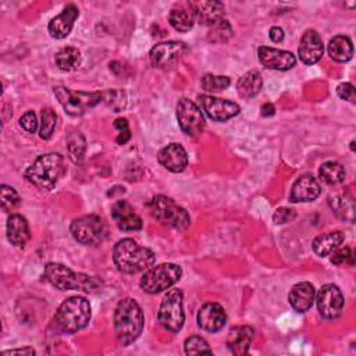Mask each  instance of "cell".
Here are the masks:
<instances>
[{"label":"cell","instance_id":"cell-1","mask_svg":"<svg viewBox=\"0 0 356 356\" xmlns=\"http://www.w3.org/2000/svg\"><path fill=\"white\" fill-rule=\"evenodd\" d=\"M113 261L121 273L136 274L150 268L156 261V254L152 249L140 246L136 241L124 238L114 245Z\"/></svg>","mask_w":356,"mask_h":356},{"label":"cell","instance_id":"cell-2","mask_svg":"<svg viewBox=\"0 0 356 356\" xmlns=\"http://www.w3.org/2000/svg\"><path fill=\"white\" fill-rule=\"evenodd\" d=\"M145 317L140 306L132 298H124L114 310V331L122 346L135 342L142 334Z\"/></svg>","mask_w":356,"mask_h":356},{"label":"cell","instance_id":"cell-3","mask_svg":"<svg viewBox=\"0 0 356 356\" xmlns=\"http://www.w3.org/2000/svg\"><path fill=\"white\" fill-rule=\"evenodd\" d=\"M90 316L89 300L82 296H71L58 306L51 327L58 334H74L88 325Z\"/></svg>","mask_w":356,"mask_h":356},{"label":"cell","instance_id":"cell-4","mask_svg":"<svg viewBox=\"0 0 356 356\" xmlns=\"http://www.w3.org/2000/svg\"><path fill=\"white\" fill-rule=\"evenodd\" d=\"M65 172L64 157L58 153L40 154L25 171V178L42 191H51Z\"/></svg>","mask_w":356,"mask_h":356},{"label":"cell","instance_id":"cell-5","mask_svg":"<svg viewBox=\"0 0 356 356\" xmlns=\"http://www.w3.org/2000/svg\"><path fill=\"white\" fill-rule=\"evenodd\" d=\"M43 274L44 278L60 291H79L90 293L97 289V282L93 277L76 273L61 263H47Z\"/></svg>","mask_w":356,"mask_h":356},{"label":"cell","instance_id":"cell-6","mask_svg":"<svg viewBox=\"0 0 356 356\" xmlns=\"http://www.w3.org/2000/svg\"><path fill=\"white\" fill-rule=\"evenodd\" d=\"M150 214L163 225L177 231H184L191 225L189 213L175 203L174 199L157 195L149 202Z\"/></svg>","mask_w":356,"mask_h":356},{"label":"cell","instance_id":"cell-7","mask_svg":"<svg viewBox=\"0 0 356 356\" xmlns=\"http://www.w3.org/2000/svg\"><path fill=\"white\" fill-rule=\"evenodd\" d=\"M181 275L182 270L178 264L161 263L147 268L143 273L139 285L146 293L156 295L171 288L175 282L181 280Z\"/></svg>","mask_w":356,"mask_h":356},{"label":"cell","instance_id":"cell-8","mask_svg":"<svg viewBox=\"0 0 356 356\" xmlns=\"http://www.w3.org/2000/svg\"><path fill=\"white\" fill-rule=\"evenodd\" d=\"M54 95L64 111L72 117L85 114L89 108L97 106L103 100V93L100 92L71 90L61 85L54 86Z\"/></svg>","mask_w":356,"mask_h":356},{"label":"cell","instance_id":"cell-9","mask_svg":"<svg viewBox=\"0 0 356 356\" xmlns=\"http://www.w3.org/2000/svg\"><path fill=\"white\" fill-rule=\"evenodd\" d=\"M182 305L184 293L181 289L172 288L164 295L157 313V320L163 328L170 332L181 331L185 321Z\"/></svg>","mask_w":356,"mask_h":356},{"label":"cell","instance_id":"cell-10","mask_svg":"<svg viewBox=\"0 0 356 356\" xmlns=\"http://www.w3.org/2000/svg\"><path fill=\"white\" fill-rule=\"evenodd\" d=\"M74 239L86 246H97L106 238V227L97 214H85L72 220L70 225Z\"/></svg>","mask_w":356,"mask_h":356},{"label":"cell","instance_id":"cell-11","mask_svg":"<svg viewBox=\"0 0 356 356\" xmlns=\"http://www.w3.org/2000/svg\"><path fill=\"white\" fill-rule=\"evenodd\" d=\"M188 53V46L184 42L168 40L152 47L149 53L150 64L154 68L170 70L174 68Z\"/></svg>","mask_w":356,"mask_h":356},{"label":"cell","instance_id":"cell-12","mask_svg":"<svg viewBox=\"0 0 356 356\" xmlns=\"http://www.w3.org/2000/svg\"><path fill=\"white\" fill-rule=\"evenodd\" d=\"M177 120L181 131L188 136H197L204 129V117L200 107L186 97H182L177 104Z\"/></svg>","mask_w":356,"mask_h":356},{"label":"cell","instance_id":"cell-13","mask_svg":"<svg viewBox=\"0 0 356 356\" xmlns=\"http://www.w3.org/2000/svg\"><path fill=\"white\" fill-rule=\"evenodd\" d=\"M314 298H316L317 309L321 317L327 320H334L341 314L343 309V296L338 285L335 284L323 285Z\"/></svg>","mask_w":356,"mask_h":356},{"label":"cell","instance_id":"cell-14","mask_svg":"<svg viewBox=\"0 0 356 356\" xmlns=\"http://www.w3.org/2000/svg\"><path fill=\"white\" fill-rule=\"evenodd\" d=\"M200 108L213 121H227L239 113V106L231 100L220 99L211 95H199L197 97Z\"/></svg>","mask_w":356,"mask_h":356},{"label":"cell","instance_id":"cell-15","mask_svg":"<svg viewBox=\"0 0 356 356\" xmlns=\"http://www.w3.org/2000/svg\"><path fill=\"white\" fill-rule=\"evenodd\" d=\"M324 54V44L320 33L316 29H306L300 38L298 56L303 64L312 65L320 61Z\"/></svg>","mask_w":356,"mask_h":356},{"label":"cell","instance_id":"cell-16","mask_svg":"<svg viewBox=\"0 0 356 356\" xmlns=\"http://www.w3.org/2000/svg\"><path fill=\"white\" fill-rule=\"evenodd\" d=\"M257 57L261 65L270 70L288 71L293 68L296 64V57L291 51L270 47V46H259Z\"/></svg>","mask_w":356,"mask_h":356},{"label":"cell","instance_id":"cell-17","mask_svg":"<svg viewBox=\"0 0 356 356\" xmlns=\"http://www.w3.org/2000/svg\"><path fill=\"white\" fill-rule=\"evenodd\" d=\"M197 325L207 332H217L222 330L227 323V314L224 307L216 302L204 303L197 312Z\"/></svg>","mask_w":356,"mask_h":356},{"label":"cell","instance_id":"cell-18","mask_svg":"<svg viewBox=\"0 0 356 356\" xmlns=\"http://www.w3.org/2000/svg\"><path fill=\"white\" fill-rule=\"evenodd\" d=\"M321 193V186L318 181L310 175V174H303L291 186V193H289V202L292 203H306V202H313L316 200Z\"/></svg>","mask_w":356,"mask_h":356},{"label":"cell","instance_id":"cell-19","mask_svg":"<svg viewBox=\"0 0 356 356\" xmlns=\"http://www.w3.org/2000/svg\"><path fill=\"white\" fill-rule=\"evenodd\" d=\"M111 217L121 231H138L142 228V218L127 200H117L113 204Z\"/></svg>","mask_w":356,"mask_h":356},{"label":"cell","instance_id":"cell-20","mask_svg":"<svg viewBox=\"0 0 356 356\" xmlns=\"http://www.w3.org/2000/svg\"><path fill=\"white\" fill-rule=\"evenodd\" d=\"M189 10L202 25L211 26L222 19L224 4L220 1H191Z\"/></svg>","mask_w":356,"mask_h":356},{"label":"cell","instance_id":"cell-21","mask_svg":"<svg viewBox=\"0 0 356 356\" xmlns=\"http://www.w3.org/2000/svg\"><path fill=\"white\" fill-rule=\"evenodd\" d=\"M79 11L75 4H67L64 10L50 19L47 31L54 39H64L70 35L75 19L78 18Z\"/></svg>","mask_w":356,"mask_h":356},{"label":"cell","instance_id":"cell-22","mask_svg":"<svg viewBox=\"0 0 356 356\" xmlns=\"http://www.w3.org/2000/svg\"><path fill=\"white\" fill-rule=\"evenodd\" d=\"M157 160L165 170L171 172H181L188 165L186 150L179 143H170L160 149Z\"/></svg>","mask_w":356,"mask_h":356},{"label":"cell","instance_id":"cell-23","mask_svg":"<svg viewBox=\"0 0 356 356\" xmlns=\"http://www.w3.org/2000/svg\"><path fill=\"white\" fill-rule=\"evenodd\" d=\"M314 296L316 291L313 284L309 281H300L291 288L288 293V300L293 310H296L298 313H305L313 306Z\"/></svg>","mask_w":356,"mask_h":356},{"label":"cell","instance_id":"cell-24","mask_svg":"<svg viewBox=\"0 0 356 356\" xmlns=\"http://www.w3.org/2000/svg\"><path fill=\"white\" fill-rule=\"evenodd\" d=\"M254 330L249 325H235L229 330L227 337V346L231 353L236 356L246 355L253 341Z\"/></svg>","mask_w":356,"mask_h":356},{"label":"cell","instance_id":"cell-25","mask_svg":"<svg viewBox=\"0 0 356 356\" xmlns=\"http://www.w3.org/2000/svg\"><path fill=\"white\" fill-rule=\"evenodd\" d=\"M6 232H7V239L11 242V245L17 248H24L31 238L29 224L26 218L21 214H11L8 217Z\"/></svg>","mask_w":356,"mask_h":356},{"label":"cell","instance_id":"cell-26","mask_svg":"<svg viewBox=\"0 0 356 356\" xmlns=\"http://www.w3.org/2000/svg\"><path fill=\"white\" fill-rule=\"evenodd\" d=\"M343 239H345V235L342 231H330V232L317 235L312 243V248L317 256L324 257L332 253L337 248H339Z\"/></svg>","mask_w":356,"mask_h":356},{"label":"cell","instance_id":"cell-27","mask_svg":"<svg viewBox=\"0 0 356 356\" xmlns=\"http://www.w3.org/2000/svg\"><path fill=\"white\" fill-rule=\"evenodd\" d=\"M328 56L337 63H346L353 56L352 40L345 35H335L328 42Z\"/></svg>","mask_w":356,"mask_h":356},{"label":"cell","instance_id":"cell-28","mask_svg":"<svg viewBox=\"0 0 356 356\" xmlns=\"http://www.w3.org/2000/svg\"><path fill=\"white\" fill-rule=\"evenodd\" d=\"M263 86L261 74L257 70H250L243 74L236 82V92L242 99L254 97Z\"/></svg>","mask_w":356,"mask_h":356},{"label":"cell","instance_id":"cell-29","mask_svg":"<svg viewBox=\"0 0 356 356\" xmlns=\"http://www.w3.org/2000/svg\"><path fill=\"white\" fill-rule=\"evenodd\" d=\"M54 63L61 71H74L81 64V51L76 47L65 46L56 53Z\"/></svg>","mask_w":356,"mask_h":356},{"label":"cell","instance_id":"cell-30","mask_svg":"<svg viewBox=\"0 0 356 356\" xmlns=\"http://www.w3.org/2000/svg\"><path fill=\"white\" fill-rule=\"evenodd\" d=\"M328 204L331 210L342 220L353 221L355 216V203L352 197H348L346 195H331L328 197Z\"/></svg>","mask_w":356,"mask_h":356},{"label":"cell","instance_id":"cell-31","mask_svg":"<svg viewBox=\"0 0 356 356\" xmlns=\"http://www.w3.org/2000/svg\"><path fill=\"white\" fill-rule=\"evenodd\" d=\"M168 22L175 31L188 32L192 29L195 18L189 10H186L182 6H177V7L171 8V11L168 14Z\"/></svg>","mask_w":356,"mask_h":356},{"label":"cell","instance_id":"cell-32","mask_svg":"<svg viewBox=\"0 0 356 356\" xmlns=\"http://www.w3.org/2000/svg\"><path fill=\"white\" fill-rule=\"evenodd\" d=\"M345 168L338 161H325L318 168V177L328 185H338L345 181Z\"/></svg>","mask_w":356,"mask_h":356},{"label":"cell","instance_id":"cell-33","mask_svg":"<svg viewBox=\"0 0 356 356\" xmlns=\"http://www.w3.org/2000/svg\"><path fill=\"white\" fill-rule=\"evenodd\" d=\"M86 150V139L79 131H71L67 135V152L72 163L78 164L83 160Z\"/></svg>","mask_w":356,"mask_h":356},{"label":"cell","instance_id":"cell-34","mask_svg":"<svg viewBox=\"0 0 356 356\" xmlns=\"http://www.w3.org/2000/svg\"><path fill=\"white\" fill-rule=\"evenodd\" d=\"M57 114L53 108L46 107L40 111V122H39V136L44 140L50 139L57 127Z\"/></svg>","mask_w":356,"mask_h":356},{"label":"cell","instance_id":"cell-35","mask_svg":"<svg viewBox=\"0 0 356 356\" xmlns=\"http://www.w3.org/2000/svg\"><path fill=\"white\" fill-rule=\"evenodd\" d=\"M232 26L228 21L221 19L210 26L207 32V40L211 43H225L232 36Z\"/></svg>","mask_w":356,"mask_h":356},{"label":"cell","instance_id":"cell-36","mask_svg":"<svg viewBox=\"0 0 356 356\" xmlns=\"http://www.w3.org/2000/svg\"><path fill=\"white\" fill-rule=\"evenodd\" d=\"M231 81L225 75H214V74H206L203 75L200 85L206 92H218L225 90L229 86Z\"/></svg>","mask_w":356,"mask_h":356},{"label":"cell","instance_id":"cell-37","mask_svg":"<svg viewBox=\"0 0 356 356\" xmlns=\"http://www.w3.org/2000/svg\"><path fill=\"white\" fill-rule=\"evenodd\" d=\"M184 350L186 355H200V353H211V349L209 348L204 338L199 335H192L185 339L184 342Z\"/></svg>","mask_w":356,"mask_h":356},{"label":"cell","instance_id":"cell-38","mask_svg":"<svg viewBox=\"0 0 356 356\" xmlns=\"http://www.w3.org/2000/svg\"><path fill=\"white\" fill-rule=\"evenodd\" d=\"M0 192H1V209L4 211L10 213L11 210H14L15 207L19 206L21 197L14 188L3 184L0 188Z\"/></svg>","mask_w":356,"mask_h":356},{"label":"cell","instance_id":"cell-39","mask_svg":"<svg viewBox=\"0 0 356 356\" xmlns=\"http://www.w3.org/2000/svg\"><path fill=\"white\" fill-rule=\"evenodd\" d=\"M114 128L118 129V135L115 138L117 143L118 145H125L131 139V129H129L127 118H122V117L117 118L114 121Z\"/></svg>","mask_w":356,"mask_h":356},{"label":"cell","instance_id":"cell-40","mask_svg":"<svg viewBox=\"0 0 356 356\" xmlns=\"http://www.w3.org/2000/svg\"><path fill=\"white\" fill-rule=\"evenodd\" d=\"M296 217V211L289 207H278L273 214V221L275 224H286Z\"/></svg>","mask_w":356,"mask_h":356},{"label":"cell","instance_id":"cell-41","mask_svg":"<svg viewBox=\"0 0 356 356\" xmlns=\"http://www.w3.org/2000/svg\"><path fill=\"white\" fill-rule=\"evenodd\" d=\"M19 127L25 129L28 134H35L38 129V120L36 114L33 111H26L21 118H19Z\"/></svg>","mask_w":356,"mask_h":356},{"label":"cell","instance_id":"cell-42","mask_svg":"<svg viewBox=\"0 0 356 356\" xmlns=\"http://www.w3.org/2000/svg\"><path fill=\"white\" fill-rule=\"evenodd\" d=\"M352 250L350 248L345 246V248H337L331 256V263L332 264H337V266H341L343 263H348L350 261L352 263Z\"/></svg>","mask_w":356,"mask_h":356},{"label":"cell","instance_id":"cell-43","mask_svg":"<svg viewBox=\"0 0 356 356\" xmlns=\"http://www.w3.org/2000/svg\"><path fill=\"white\" fill-rule=\"evenodd\" d=\"M337 95L342 99V100H348V102H355V86L349 82H342L337 86Z\"/></svg>","mask_w":356,"mask_h":356},{"label":"cell","instance_id":"cell-44","mask_svg":"<svg viewBox=\"0 0 356 356\" xmlns=\"http://www.w3.org/2000/svg\"><path fill=\"white\" fill-rule=\"evenodd\" d=\"M284 35H285V33H284V29L280 28V26H271L270 31H268V36H270V39H271L274 43L282 42Z\"/></svg>","mask_w":356,"mask_h":356},{"label":"cell","instance_id":"cell-45","mask_svg":"<svg viewBox=\"0 0 356 356\" xmlns=\"http://www.w3.org/2000/svg\"><path fill=\"white\" fill-rule=\"evenodd\" d=\"M3 356H8V355H35V350L32 348H19V349H10V350H4L1 352Z\"/></svg>","mask_w":356,"mask_h":356},{"label":"cell","instance_id":"cell-46","mask_svg":"<svg viewBox=\"0 0 356 356\" xmlns=\"http://www.w3.org/2000/svg\"><path fill=\"white\" fill-rule=\"evenodd\" d=\"M274 111H275V108H274V106L271 103H264L261 106V115L263 117H270V115L274 114Z\"/></svg>","mask_w":356,"mask_h":356}]
</instances>
